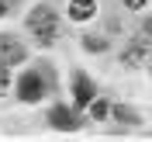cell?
<instances>
[{
  "label": "cell",
  "mask_w": 152,
  "mask_h": 142,
  "mask_svg": "<svg viewBox=\"0 0 152 142\" xmlns=\"http://www.w3.org/2000/svg\"><path fill=\"white\" fill-rule=\"evenodd\" d=\"M18 90H21L24 101H38V97H42V80H38V73H24L21 83H18Z\"/></svg>",
  "instance_id": "cell-3"
},
{
  "label": "cell",
  "mask_w": 152,
  "mask_h": 142,
  "mask_svg": "<svg viewBox=\"0 0 152 142\" xmlns=\"http://www.w3.org/2000/svg\"><path fill=\"white\" fill-rule=\"evenodd\" d=\"M52 125H56V128H73L76 118L66 111V107H56V111H52Z\"/></svg>",
  "instance_id": "cell-6"
},
{
  "label": "cell",
  "mask_w": 152,
  "mask_h": 142,
  "mask_svg": "<svg viewBox=\"0 0 152 142\" xmlns=\"http://www.w3.org/2000/svg\"><path fill=\"white\" fill-rule=\"evenodd\" d=\"M124 4H128V7H132V10H138V7H145V0H124Z\"/></svg>",
  "instance_id": "cell-11"
},
{
  "label": "cell",
  "mask_w": 152,
  "mask_h": 142,
  "mask_svg": "<svg viewBox=\"0 0 152 142\" xmlns=\"http://www.w3.org/2000/svg\"><path fill=\"white\" fill-rule=\"evenodd\" d=\"M21 59H24V49H21L14 38L0 35V63H4V66H14V63H21Z\"/></svg>",
  "instance_id": "cell-2"
},
{
  "label": "cell",
  "mask_w": 152,
  "mask_h": 142,
  "mask_svg": "<svg viewBox=\"0 0 152 142\" xmlns=\"http://www.w3.org/2000/svg\"><path fill=\"white\" fill-rule=\"evenodd\" d=\"M0 14H4V4H0Z\"/></svg>",
  "instance_id": "cell-12"
},
{
  "label": "cell",
  "mask_w": 152,
  "mask_h": 142,
  "mask_svg": "<svg viewBox=\"0 0 152 142\" xmlns=\"http://www.w3.org/2000/svg\"><path fill=\"white\" fill-rule=\"evenodd\" d=\"M28 28L35 31L42 42H52V38H56V14H52V10H45V7L31 10V14H28Z\"/></svg>",
  "instance_id": "cell-1"
},
{
  "label": "cell",
  "mask_w": 152,
  "mask_h": 142,
  "mask_svg": "<svg viewBox=\"0 0 152 142\" xmlns=\"http://www.w3.org/2000/svg\"><path fill=\"white\" fill-rule=\"evenodd\" d=\"M7 83H10V76H7V66H4V63H0V94H4V90H7Z\"/></svg>",
  "instance_id": "cell-8"
},
{
  "label": "cell",
  "mask_w": 152,
  "mask_h": 142,
  "mask_svg": "<svg viewBox=\"0 0 152 142\" xmlns=\"http://www.w3.org/2000/svg\"><path fill=\"white\" fill-rule=\"evenodd\" d=\"M83 45H86V49H90V52H94V49H97V52H100V49H104V38H86Z\"/></svg>",
  "instance_id": "cell-9"
},
{
  "label": "cell",
  "mask_w": 152,
  "mask_h": 142,
  "mask_svg": "<svg viewBox=\"0 0 152 142\" xmlns=\"http://www.w3.org/2000/svg\"><path fill=\"white\" fill-rule=\"evenodd\" d=\"M138 59H142V49H132V52L124 56V63H138Z\"/></svg>",
  "instance_id": "cell-10"
},
{
  "label": "cell",
  "mask_w": 152,
  "mask_h": 142,
  "mask_svg": "<svg viewBox=\"0 0 152 142\" xmlns=\"http://www.w3.org/2000/svg\"><path fill=\"white\" fill-rule=\"evenodd\" d=\"M90 97H94L90 80H86V76H76V101H80V104H90Z\"/></svg>",
  "instance_id": "cell-5"
},
{
  "label": "cell",
  "mask_w": 152,
  "mask_h": 142,
  "mask_svg": "<svg viewBox=\"0 0 152 142\" xmlns=\"http://www.w3.org/2000/svg\"><path fill=\"white\" fill-rule=\"evenodd\" d=\"M149 28H152V24H149Z\"/></svg>",
  "instance_id": "cell-13"
},
{
  "label": "cell",
  "mask_w": 152,
  "mask_h": 142,
  "mask_svg": "<svg viewBox=\"0 0 152 142\" xmlns=\"http://www.w3.org/2000/svg\"><path fill=\"white\" fill-rule=\"evenodd\" d=\"M90 111H94V118H104V114H107V104H100V101H94V104H90Z\"/></svg>",
  "instance_id": "cell-7"
},
{
  "label": "cell",
  "mask_w": 152,
  "mask_h": 142,
  "mask_svg": "<svg viewBox=\"0 0 152 142\" xmlns=\"http://www.w3.org/2000/svg\"><path fill=\"white\" fill-rule=\"evenodd\" d=\"M94 10H97L94 0H73L69 4V18L73 21H86V18H94Z\"/></svg>",
  "instance_id": "cell-4"
}]
</instances>
